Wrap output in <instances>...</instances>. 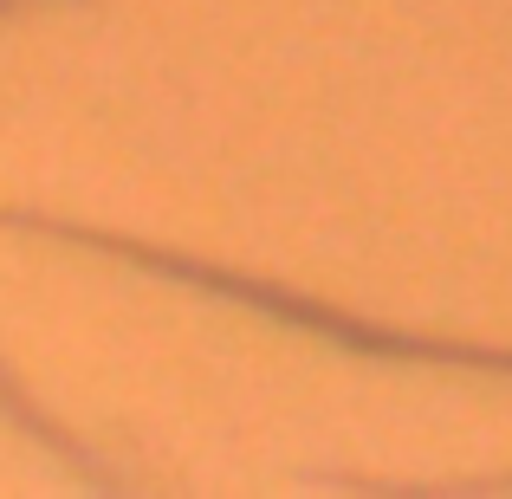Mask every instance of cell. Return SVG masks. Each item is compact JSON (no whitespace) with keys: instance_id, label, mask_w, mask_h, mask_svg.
I'll use <instances>...</instances> for the list:
<instances>
[{"instance_id":"1","label":"cell","mask_w":512,"mask_h":499,"mask_svg":"<svg viewBox=\"0 0 512 499\" xmlns=\"http://www.w3.org/2000/svg\"><path fill=\"white\" fill-rule=\"evenodd\" d=\"M13 227H39V234H65V240H85V247H104V253H124L137 266H156V273H175L188 286H208V292H227V299H247V305H266V312L292 318V325H312L325 331L331 344L344 350H389V357H441V363H500L512 370V350H480V344H428V337H409V331H376L363 318H344L318 299H292L286 286H266V279H240V273H221V266H195L182 253H156V247H137L124 234H85V227H59V221H33V214H7Z\"/></svg>"}]
</instances>
